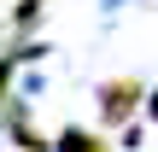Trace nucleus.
<instances>
[{
    "instance_id": "1",
    "label": "nucleus",
    "mask_w": 158,
    "mask_h": 152,
    "mask_svg": "<svg viewBox=\"0 0 158 152\" xmlns=\"http://www.w3.org/2000/svg\"><path fill=\"white\" fill-rule=\"evenodd\" d=\"M135 100H141V82H135V76H117V82H106V88H100V117L117 129V123H129V117H135Z\"/></svg>"
},
{
    "instance_id": "2",
    "label": "nucleus",
    "mask_w": 158,
    "mask_h": 152,
    "mask_svg": "<svg viewBox=\"0 0 158 152\" xmlns=\"http://www.w3.org/2000/svg\"><path fill=\"white\" fill-rule=\"evenodd\" d=\"M53 146H59V152H106V141H100V135H88V129H64Z\"/></svg>"
},
{
    "instance_id": "3",
    "label": "nucleus",
    "mask_w": 158,
    "mask_h": 152,
    "mask_svg": "<svg viewBox=\"0 0 158 152\" xmlns=\"http://www.w3.org/2000/svg\"><path fill=\"white\" fill-rule=\"evenodd\" d=\"M12 135H18V146H23V152H47V141H41L29 123H23V129H12Z\"/></svg>"
},
{
    "instance_id": "4",
    "label": "nucleus",
    "mask_w": 158,
    "mask_h": 152,
    "mask_svg": "<svg viewBox=\"0 0 158 152\" xmlns=\"http://www.w3.org/2000/svg\"><path fill=\"white\" fill-rule=\"evenodd\" d=\"M147 111H152V117H158V94H152V100H147Z\"/></svg>"
}]
</instances>
